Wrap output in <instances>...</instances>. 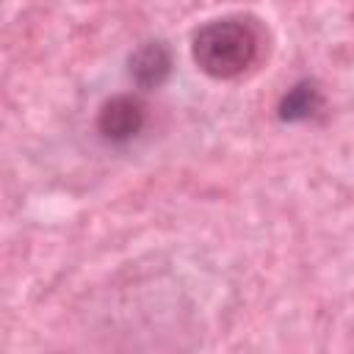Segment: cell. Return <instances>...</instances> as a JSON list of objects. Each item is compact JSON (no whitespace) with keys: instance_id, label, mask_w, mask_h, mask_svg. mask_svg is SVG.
I'll return each instance as SVG.
<instances>
[{"instance_id":"cell-2","label":"cell","mask_w":354,"mask_h":354,"mask_svg":"<svg viewBox=\"0 0 354 354\" xmlns=\"http://www.w3.org/2000/svg\"><path fill=\"white\" fill-rule=\"evenodd\" d=\"M147 124V108L133 94H116L102 102L97 113V130L111 144H127L133 141Z\"/></svg>"},{"instance_id":"cell-3","label":"cell","mask_w":354,"mask_h":354,"mask_svg":"<svg viewBox=\"0 0 354 354\" xmlns=\"http://www.w3.org/2000/svg\"><path fill=\"white\" fill-rule=\"evenodd\" d=\"M127 72L138 88H158L171 75V53L163 41H144L127 58Z\"/></svg>"},{"instance_id":"cell-1","label":"cell","mask_w":354,"mask_h":354,"mask_svg":"<svg viewBox=\"0 0 354 354\" xmlns=\"http://www.w3.org/2000/svg\"><path fill=\"white\" fill-rule=\"evenodd\" d=\"M260 53L257 28L243 17H221L205 22L191 41L194 64L213 80L243 75Z\"/></svg>"},{"instance_id":"cell-4","label":"cell","mask_w":354,"mask_h":354,"mask_svg":"<svg viewBox=\"0 0 354 354\" xmlns=\"http://www.w3.org/2000/svg\"><path fill=\"white\" fill-rule=\"evenodd\" d=\"M324 108L321 88L310 80H301L288 88V94L279 100V119L282 122H307Z\"/></svg>"}]
</instances>
